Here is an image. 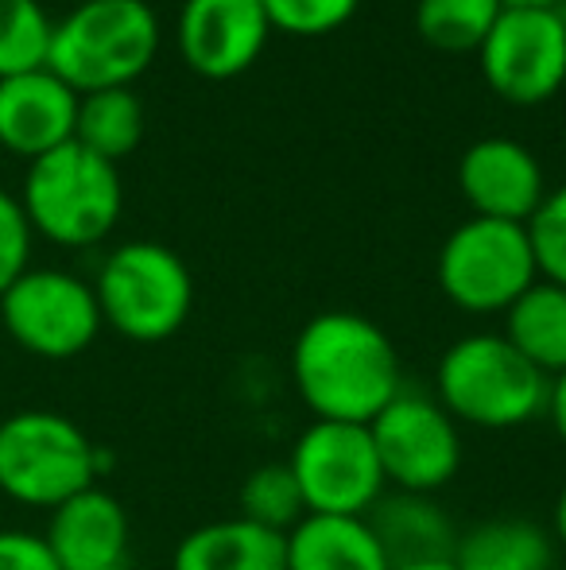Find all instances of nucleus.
Returning a JSON list of instances; mask_svg holds the SVG:
<instances>
[{"mask_svg": "<svg viewBox=\"0 0 566 570\" xmlns=\"http://www.w3.org/2000/svg\"><path fill=\"white\" fill-rule=\"evenodd\" d=\"M20 206L31 233H43L62 248H90L106 240L121 218V175L117 164L70 140L31 159Z\"/></svg>", "mask_w": 566, "mask_h": 570, "instance_id": "nucleus-4", "label": "nucleus"}, {"mask_svg": "<svg viewBox=\"0 0 566 570\" xmlns=\"http://www.w3.org/2000/svg\"><path fill=\"white\" fill-rule=\"evenodd\" d=\"M307 517H369L388 493L377 446L365 423L310 420L287 454Z\"/></svg>", "mask_w": 566, "mask_h": 570, "instance_id": "nucleus-8", "label": "nucleus"}, {"mask_svg": "<svg viewBox=\"0 0 566 570\" xmlns=\"http://www.w3.org/2000/svg\"><path fill=\"white\" fill-rule=\"evenodd\" d=\"M291 384L310 420L369 428L404 392V365L385 326L357 311H322L291 342Z\"/></svg>", "mask_w": 566, "mask_h": 570, "instance_id": "nucleus-1", "label": "nucleus"}, {"mask_svg": "<svg viewBox=\"0 0 566 570\" xmlns=\"http://www.w3.org/2000/svg\"><path fill=\"white\" fill-rule=\"evenodd\" d=\"M159 51V20L148 0H82L51 31L47 70L75 94L137 82Z\"/></svg>", "mask_w": 566, "mask_h": 570, "instance_id": "nucleus-3", "label": "nucleus"}, {"mask_svg": "<svg viewBox=\"0 0 566 570\" xmlns=\"http://www.w3.org/2000/svg\"><path fill=\"white\" fill-rule=\"evenodd\" d=\"M54 20L39 0H0V78L43 70Z\"/></svg>", "mask_w": 566, "mask_h": 570, "instance_id": "nucleus-24", "label": "nucleus"}, {"mask_svg": "<svg viewBox=\"0 0 566 570\" xmlns=\"http://www.w3.org/2000/svg\"><path fill=\"white\" fill-rule=\"evenodd\" d=\"M59 570H129L132 524L109 489L90 485L51 512L43 532Z\"/></svg>", "mask_w": 566, "mask_h": 570, "instance_id": "nucleus-14", "label": "nucleus"}, {"mask_svg": "<svg viewBox=\"0 0 566 570\" xmlns=\"http://www.w3.org/2000/svg\"><path fill=\"white\" fill-rule=\"evenodd\" d=\"M547 532H552L555 548L566 551V481L559 485V493H555V504H552V524H547Z\"/></svg>", "mask_w": 566, "mask_h": 570, "instance_id": "nucleus-30", "label": "nucleus"}, {"mask_svg": "<svg viewBox=\"0 0 566 570\" xmlns=\"http://www.w3.org/2000/svg\"><path fill=\"white\" fill-rule=\"evenodd\" d=\"M369 528L377 532L388 563H419V559H450L458 543L450 512L430 493L388 489L369 509Z\"/></svg>", "mask_w": 566, "mask_h": 570, "instance_id": "nucleus-16", "label": "nucleus"}, {"mask_svg": "<svg viewBox=\"0 0 566 570\" xmlns=\"http://www.w3.org/2000/svg\"><path fill=\"white\" fill-rule=\"evenodd\" d=\"M500 4H516V8H563L566 0H500Z\"/></svg>", "mask_w": 566, "mask_h": 570, "instance_id": "nucleus-32", "label": "nucleus"}, {"mask_svg": "<svg viewBox=\"0 0 566 570\" xmlns=\"http://www.w3.org/2000/svg\"><path fill=\"white\" fill-rule=\"evenodd\" d=\"M458 187L474 206V218L520 222V226H528L547 195L539 159L508 136H485L461 151Z\"/></svg>", "mask_w": 566, "mask_h": 570, "instance_id": "nucleus-13", "label": "nucleus"}, {"mask_svg": "<svg viewBox=\"0 0 566 570\" xmlns=\"http://www.w3.org/2000/svg\"><path fill=\"white\" fill-rule=\"evenodd\" d=\"M0 570H59L43 535L0 528Z\"/></svg>", "mask_w": 566, "mask_h": 570, "instance_id": "nucleus-28", "label": "nucleus"}, {"mask_svg": "<svg viewBox=\"0 0 566 570\" xmlns=\"http://www.w3.org/2000/svg\"><path fill=\"white\" fill-rule=\"evenodd\" d=\"M450 559L458 570H555L559 548L547 524L528 517H493L458 532Z\"/></svg>", "mask_w": 566, "mask_h": 570, "instance_id": "nucleus-19", "label": "nucleus"}, {"mask_svg": "<svg viewBox=\"0 0 566 570\" xmlns=\"http://www.w3.org/2000/svg\"><path fill=\"white\" fill-rule=\"evenodd\" d=\"M388 570H458L454 559H419V563H393Z\"/></svg>", "mask_w": 566, "mask_h": 570, "instance_id": "nucleus-31", "label": "nucleus"}, {"mask_svg": "<svg viewBox=\"0 0 566 570\" xmlns=\"http://www.w3.org/2000/svg\"><path fill=\"white\" fill-rule=\"evenodd\" d=\"M528 240L539 279L566 287V183L559 190H547L539 210L528 218Z\"/></svg>", "mask_w": 566, "mask_h": 570, "instance_id": "nucleus-26", "label": "nucleus"}, {"mask_svg": "<svg viewBox=\"0 0 566 570\" xmlns=\"http://www.w3.org/2000/svg\"><path fill=\"white\" fill-rule=\"evenodd\" d=\"M143 140V101L129 86L117 90H93L78 94V120H75V144L86 151L121 164L125 156L140 148Z\"/></svg>", "mask_w": 566, "mask_h": 570, "instance_id": "nucleus-21", "label": "nucleus"}, {"mask_svg": "<svg viewBox=\"0 0 566 570\" xmlns=\"http://www.w3.org/2000/svg\"><path fill=\"white\" fill-rule=\"evenodd\" d=\"M500 8V0H416V31L446 55L481 51Z\"/></svg>", "mask_w": 566, "mask_h": 570, "instance_id": "nucleus-22", "label": "nucleus"}, {"mask_svg": "<svg viewBox=\"0 0 566 570\" xmlns=\"http://www.w3.org/2000/svg\"><path fill=\"white\" fill-rule=\"evenodd\" d=\"M443 295L466 315H505L539 279L528 226L497 218L461 222L438 248Z\"/></svg>", "mask_w": 566, "mask_h": 570, "instance_id": "nucleus-7", "label": "nucleus"}, {"mask_svg": "<svg viewBox=\"0 0 566 570\" xmlns=\"http://www.w3.org/2000/svg\"><path fill=\"white\" fill-rule=\"evenodd\" d=\"M357 4H361V0H260L272 31L299 36V39H315V36L338 31L341 23L354 20Z\"/></svg>", "mask_w": 566, "mask_h": 570, "instance_id": "nucleus-25", "label": "nucleus"}, {"mask_svg": "<svg viewBox=\"0 0 566 570\" xmlns=\"http://www.w3.org/2000/svg\"><path fill=\"white\" fill-rule=\"evenodd\" d=\"M237 517L252 520V524L268 528V532L287 535L302 517V493L295 485V473L287 470V462H265L241 481L237 493Z\"/></svg>", "mask_w": 566, "mask_h": 570, "instance_id": "nucleus-23", "label": "nucleus"}, {"mask_svg": "<svg viewBox=\"0 0 566 570\" xmlns=\"http://www.w3.org/2000/svg\"><path fill=\"white\" fill-rule=\"evenodd\" d=\"M272 23L260 0H187L179 12V55L202 78H237L260 59Z\"/></svg>", "mask_w": 566, "mask_h": 570, "instance_id": "nucleus-12", "label": "nucleus"}, {"mask_svg": "<svg viewBox=\"0 0 566 570\" xmlns=\"http://www.w3.org/2000/svg\"><path fill=\"white\" fill-rule=\"evenodd\" d=\"M4 331L20 350L43 361H70L86 353L101 334V307L93 284L75 272L28 268L0 295Z\"/></svg>", "mask_w": 566, "mask_h": 570, "instance_id": "nucleus-9", "label": "nucleus"}, {"mask_svg": "<svg viewBox=\"0 0 566 570\" xmlns=\"http://www.w3.org/2000/svg\"><path fill=\"white\" fill-rule=\"evenodd\" d=\"M481 70L493 94L513 106H539L566 82V16L563 8L505 4L485 36Z\"/></svg>", "mask_w": 566, "mask_h": 570, "instance_id": "nucleus-11", "label": "nucleus"}, {"mask_svg": "<svg viewBox=\"0 0 566 570\" xmlns=\"http://www.w3.org/2000/svg\"><path fill=\"white\" fill-rule=\"evenodd\" d=\"M101 451L70 415L28 407L0 423V493L28 509L54 512L98 485Z\"/></svg>", "mask_w": 566, "mask_h": 570, "instance_id": "nucleus-5", "label": "nucleus"}, {"mask_svg": "<svg viewBox=\"0 0 566 570\" xmlns=\"http://www.w3.org/2000/svg\"><path fill=\"white\" fill-rule=\"evenodd\" d=\"M101 323L129 342H167L187 326L195 307V279L182 256L159 240H125L101 261L98 279Z\"/></svg>", "mask_w": 566, "mask_h": 570, "instance_id": "nucleus-6", "label": "nucleus"}, {"mask_svg": "<svg viewBox=\"0 0 566 570\" xmlns=\"http://www.w3.org/2000/svg\"><path fill=\"white\" fill-rule=\"evenodd\" d=\"M171 570H287V535L245 517L210 520L175 543Z\"/></svg>", "mask_w": 566, "mask_h": 570, "instance_id": "nucleus-17", "label": "nucleus"}, {"mask_svg": "<svg viewBox=\"0 0 566 570\" xmlns=\"http://www.w3.org/2000/svg\"><path fill=\"white\" fill-rule=\"evenodd\" d=\"M365 517H302L287 532V570H388Z\"/></svg>", "mask_w": 566, "mask_h": 570, "instance_id": "nucleus-18", "label": "nucleus"}, {"mask_svg": "<svg viewBox=\"0 0 566 570\" xmlns=\"http://www.w3.org/2000/svg\"><path fill=\"white\" fill-rule=\"evenodd\" d=\"M380 470L388 489L430 493L446 489L461 470V428L446 415L430 392L404 389L377 420L369 423Z\"/></svg>", "mask_w": 566, "mask_h": 570, "instance_id": "nucleus-10", "label": "nucleus"}, {"mask_svg": "<svg viewBox=\"0 0 566 570\" xmlns=\"http://www.w3.org/2000/svg\"><path fill=\"white\" fill-rule=\"evenodd\" d=\"M500 334L547 381L566 373V287L552 284V279H536L505 311V331Z\"/></svg>", "mask_w": 566, "mask_h": 570, "instance_id": "nucleus-20", "label": "nucleus"}, {"mask_svg": "<svg viewBox=\"0 0 566 570\" xmlns=\"http://www.w3.org/2000/svg\"><path fill=\"white\" fill-rule=\"evenodd\" d=\"M78 94L51 70L0 78V148L23 159H39L47 151L75 140Z\"/></svg>", "mask_w": 566, "mask_h": 570, "instance_id": "nucleus-15", "label": "nucleus"}, {"mask_svg": "<svg viewBox=\"0 0 566 570\" xmlns=\"http://www.w3.org/2000/svg\"><path fill=\"white\" fill-rule=\"evenodd\" d=\"M547 376L513 350L505 334H466L435 365L430 396L458 428L516 431L547 412Z\"/></svg>", "mask_w": 566, "mask_h": 570, "instance_id": "nucleus-2", "label": "nucleus"}, {"mask_svg": "<svg viewBox=\"0 0 566 570\" xmlns=\"http://www.w3.org/2000/svg\"><path fill=\"white\" fill-rule=\"evenodd\" d=\"M547 423H552L555 439L566 446V373L552 376V384H547Z\"/></svg>", "mask_w": 566, "mask_h": 570, "instance_id": "nucleus-29", "label": "nucleus"}, {"mask_svg": "<svg viewBox=\"0 0 566 570\" xmlns=\"http://www.w3.org/2000/svg\"><path fill=\"white\" fill-rule=\"evenodd\" d=\"M31 256V226L20 198L0 190V295L28 272Z\"/></svg>", "mask_w": 566, "mask_h": 570, "instance_id": "nucleus-27", "label": "nucleus"}]
</instances>
